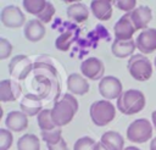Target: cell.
Wrapping results in <instances>:
<instances>
[{"instance_id": "6da1fadb", "label": "cell", "mask_w": 156, "mask_h": 150, "mask_svg": "<svg viewBox=\"0 0 156 150\" xmlns=\"http://www.w3.org/2000/svg\"><path fill=\"white\" fill-rule=\"evenodd\" d=\"M79 109L78 100L69 93H66L61 99L56 100L51 109V117L56 127H63L68 124Z\"/></svg>"}, {"instance_id": "7a4b0ae2", "label": "cell", "mask_w": 156, "mask_h": 150, "mask_svg": "<svg viewBox=\"0 0 156 150\" xmlns=\"http://www.w3.org/2000/svg\"><path fill=\"white\" fill-rule=\"evenodd\" d=\"M146 99L143 91L138 89H128L117 99V110L123 115H135L144 110Z\"/></svg>"}, {"instance_id": "3957f363", "label": "cell", "mask_w": 156, "mask_h": 150, "mask_svg": "<svg viewBox=\"0 0 156 150\" xmlns=\"http://www.w3.org/2000/svg\"><path fill=\"white\" fill-rule=\"evenodd\" d=\"M89 115L95 126L104 127L115 120L116 107L108 100H98L90 105Z\"/></svg>"}, {"instance_id": "277c9868", "label": "cell", "mask_w": 156, "mask_h": 150, "mask_svg": "<svg viewBox=\"0 0 156 150\" xmlns=\"http://www.w3.org/2000/svg\"><path fill=\"white\" fill-rule=\"evenodd\" d=\"M127 68L130 76L139 82L147 80L152 74L151 61L143 54H135L130 56L127 62Z\"/></svg>"}, {"instance_id": "5b68a950", "label": "cell", "mask_w": 156, "mask_h": 150, "mask_svg": "<svg viewBox=\"0 0 156 150\" xmlns=\"http://www.w3.org/2000/svg\"><path fill=\"white\" fill-rule=\"evenodd\" d=\"M152 124L146 118L134 120L127 128V139L132 143L141 144L151 139Z\"/></svg>"}, {"instance_id": "8992f818", "label": "cell", "mask_w": 156, "mask_h": 150, "mask_svg": "<svg viewBox=\"0 0 156 150\" xmlns=\"http://www.w3.org/2000/svg\"><path fill=\"white\" fill-rule=\"evenodd\" d=\"M32 71L33 63L27 55H16L9 63V73L17 80H24Z\"/></svg>"}, {"instance_id": "52a82bcc", "label": "cell", "mask_w": 156, "mask_h": 150, "mask_svg": "<svg viewBox=\"0 0 156 150\" xmlns=\"http://www.w3.org/2000/svg\"><path fill=\"white\" fill-rule=\"evenodd\" d=\"M0 20L7 28H20L26 24V16L16 5H7L1 10Z\"/></svg>"}, {"instance_id": "ba28073f", "label": "cell", "mask_w": 156, "mask_h": 150, "mask_svg": "<svg viewBox=\"0 0 156 150\" xmlns=\"http://www.w3.org/2000/svg\"><path fill=\"white\" fill-rule=\"evenodd\" d=\"M99 93L101 94L102 98H105L108 101L113 99H118L123 93L122 83L115 76H106L99 82Z\"/></svg>"}, {"instance_id": "9c48e42d", "label": "cell", "mask_w": 156, "mask_h": 150, "mask_svg": "<svg viewBox=\"0 0 156 150\" xmlns=\"http://www.w3.org/2000/svg\"><path fill=\"white\" fill-rule=\"evenodd\" d=\"M82 74L90 80H101L105 73V65L98 57H88L80 63Z\"/></svg>"}, {"instance_id": "30bf717a", "label": "cell", "mask_w": 156, "mask_h": 150, "mask_svg": "<svg viewBox=\"0 0 156 150\" xmlns=\"http://www.w3.org/2000/svg\"><path fill=\"white\" fill-rule=\"evenodd\" d=\"M113 32H115V37L116 40H130L134 32H136L132 18H130V12L124 13L113 26Z\"/></svg>"}, {"instance_id": "8fae6325", "label": "cell", "mask_w": 156, "mask_h": 150, "mask_svg": "<svg viewBox=\"0 0 156 150\" xmlns=\"http://www.w3.org/2000/svg\"><path fill=\"white\" fill-rule=\"evenodd\" d=\"M136 49L143 55L151 54L156 50V28H146L139 33L135 40Z\"/></svg>"}, {"instance_id": "7c38bea8", "label": "cell", "mask_w": 156, "mask_h": 150, "mask_svg": "<svg viewBox=\"0 0 156 150\" xmlns=\"http://www.w3.org/2000/svg\"><path fill=\"white\" fill-rule=\"evenodd\" d=\"M22 93V87L17 80L2 79L0 82V100L2 102L16 101Z\"/></svg>"}, {"instance_id": "4fadbf2b", "label": "cell", "mask_w": 156, "mask_h": 150, "mask_svg": "<svg viewBox=\"0 0 156 150\" xmlns=\"http://www.w3.org/2000/svg\"><path fill=\"white\" fill-rule=\"evenodd\" d=\"M21 111L27 116H38L43 110V101L37 94H26L20 102Z\"/></svg>"}, {"instance_id": "5bb4252c", "label": "cell", "mask_w": 156, "mask_h": 150, "mask_svg": "<svg viewBox=\"0 0 156 150\" xmlns=\"http://www.w3.org/2000/svg\"><path fill=\"white\" fill-rule=\"evenodd\" d=\"M130 18H132V22L136 30H139V29L144 30L147 28V24L152 20V11L149 6L140 5L130 12Z\"/></svg>"}, {"instance_id": "9a60e30c", "label": "cell", "mask_w": 156, "mask_h": 150, "mask_svg": "<svg viewBox=\"0 0 156 150\" xmlns=\"http://www.w3.org/2000/svg\"><path fill=\"white\" fill-rule=\"evenodd\" d=\"M5 126L11 132H23L28 127V116L22 111H10L5 117Z\"/></svg>"}, {"instance_id": "2e32d148", "label": "cell", "mask_w": 156, "mask_h": 150, "mask_svg": "<svg viewBox=\"0 0 156 150\" xmlns=\"http://www.w3.org/2000/svg\"><path fill=\"white\" fill-rule=\"evenodd\" d=\"M24 37L28 41L32 43H37L39 40H41L45 35V26L43 22H40L38 18L30 20L24 24V29H23Z\"/></svg>"}, {"instance_id": "e0dca14e", "label": "cell", "mask_w": 156, "mask_h": 150, "mask_svg": "<svg viewBox=\"0 0 156 150\" xmlns=\"http://www.w3.org/2000/svg\"><path fill=\"white\" fill-rule=\"evenodd\" d=\"M90 85L88 80L80 76L79 73H71L67 78V90L69 94L74 95H84L89 91Z\"/></svg>"}, {"instance_id": "ac0fdd59", "label": "cell", "mask_w": 156, "mask_h": 150, "mask_svg": "<svg viewBox=\"0 0 156 150\" xmlns=\"http://www.w3.org/2000/svg\"><path fill=\"white\" fill-rule=\"evenodd\" d=\"M111 2L110 0H93L90 2V11L99 21H107L112 16Z\"/></svg>"}, {"instance_id": "d6986e66", "label": "cell", "mask_w": 156, "mask_h": 150, "mask_svg": "<svg viewBox=\"0 0 156 150\" xmlns=\"http://www.w3.org/2000/svg\"><path fill=\"white\" fill-rule=\"evenodd\" d=\"M136 48L135 40H115L111 45V51L113 56L118 59H126L127 56H133V52Z\"/></svg>"}, {"instance_id": "ffe728a7", "label": "cell", "mask_w": 156, "mask_h": 150, "mask_svg": "<svg viewBox=\"0 0 156 150\" xmlns=\"http://www.w3.org/2000/svg\"><path fill=\"white\" fill-rule=\"evenodd\" d=\"M100 141L108 150H123L124 149V139H123V137L119 133L115 132V130L105 132L101 135Z\"/></svg>"}, {"instance_id": "44dd1931", "label": "cell", "mask_w": 156, "mask_h": 150, "mask_svg": "<svg viewBox=\"0 0 156 150\" xmlns=\"http://www.w3.org/2000/svg\"><path fill=\"white\" fill-rule=\"evenodd\" d=\"M67 16L69 20L77 22V23H83L88 20L89 17V10L88 7L83 4V2H74V4H71L68 7H67Z\"/></svg>"}, {"instance_id": "7402d4cb", "label": "cell", "mask_w": 156, "mask_h": 150, "mask_svg": "<svg viewBox=\"0 0 156 150\" xmlns=\"http://www.w3.org/2000/svg\"><path fill=\"white\" fill-rule=\"evenodd\" d=\"M33 71L35 76H45L51 78H57L56 67L50 62V60H38L33 63Z\"/></svg>"}, {"instance_id": "603a6c76", "label": "cell", "mask_w": 156, "mask_h": 150, "mask_svg": "<svg viewBox=\"0 0 156 150\" xmlns=\"http://www.w3.org/2000/svg\"><path fill=\"white\" fill-rule=\"evenodd\" d=\"M77 32L78 30L76 29H68V30L62 32L55 40V48L60 51H67L69 46L72 45V43L76 40Z\"/></svg>"}, {"instance_id": "cb8c5ba5", "label": "cell", "mask_w": 156, "mask_h": 150, "mask_svg": "<svg viewBox=\"0 0 156 150\" xmlns=\"http://www.w3.org/2000/svg\"><path fill=\"white\" fill-rule=\"evenodd\" d=\"M17 150H40V139L35 134H24L17 140Z\"/></svg>"}, {"instance_id": "d4e9b609", "label": "cell", "mask_w": 156, "mask_h": 150, "mask_svg": "<svg viewBox=\"0 0 156 150\" xmlns=\"http://www.w3.org/2000/svg\"><path fill=\"white\" fill-rule=\"evenodd\" d=\"M37 122L39 128L41 129V132H49L56 128V124L52 121L51 117V110L49 109H43L41 112L37 116Z\"/></svg>"}, {"instance_id": "484cf974", "label": "cell", "mask_w": 156, "mask_h": 150, "mask_svg": "<svg viewBox=\"0 0 156 150\" xmlns=\"http://www.w3.org/2000/svg\"><path fill=\"white\" fill-rule=\"evenodd\" d=\"M49 1L46 0H23L22 1V5H23V9L30 13V15H34V16H39L44 9L46 7Z\"/></svg>"}, {"instance_id": "4316f807", "label": "cell", "mask_w": 156, "mask_h": 150, "mask_svg": "<svg viewBox=\"0 0 156 150\" xmlns=\"http://www.w3.org/2000/svg\"><path fill=\"white\" fill-rule=\"evenodd\" d=\"M41 139L45 141L46 145H55L62 139V129L60 127H56L52 130L49 132H41Z\"/></svg>"}, {"instance_id": "83f0119b", "label": "cell", "mask_w": 156, "mask_h": 150, "mask_svg": "<svg viewBox=\"0 0 156 150\" xmlns=\"http://www.w3.org/2000/svg\"><path fill=\"white\" fill-rule=\"evenodd\" d=\"M96 141L90 137H82L76 140L73 145V150H95Z\"/></svg>"}, {"instance_id": "f1b7e54d", "label": "cell", "mask_w": 156, "mask_h": 150, "mask_svg": "<svg viewBox=\"0 0 156 150\" xmlns=\"http://www.w3.org/2000/svg\"><path fill=\"white\" fill-rule=\"evenodd\" d=\"M13 143V135L11 130L1 128L0 129V150H9Z\"/></svg>"}, {"instance_id": "f546056e", "label": "cell", "mask_w": 156, "mask_h": 150, "mask_svg": "<svg viewBox=\"0 0 156 150\" xmlns=\"http://www.w3.org/2000/svg\"><path fill=\"white\" fill-rule=\"evenodd\" d=\"M115 4V6L122 11H124L126 13L127 12H132L133 10H135L138 6H136V1L135 0H116V1H112Z\"/></svg>"}, {"instance_id": "4dcf8cb0", "label": "cell", "mask_w": 156, "mask_h": 150, "mask_svg": "<svg viewBox=\"0 0 156 150\" xmlns=\"http://www.w3.org/2000/svg\"><path fill=\"white\" fill-rule=\"evenodd\" d=\"M54 15H55V6H54L51 2H48V5H46V7L44 9V11H43L37 18H38L40 22H43V23H49V22L52 20Z\"/></svg>"}, {"instance_id": "1f68e13d", "label": "cell", "mask_w": 156, "mask_h": 150, "mask_svg": "<svg viewBox=\"0 0 156 150\" xmlns=\"http://www.w3.org/2000/svg\"><path fill=\"white\" fill-rule=\"evenodd\" d=\"M12 52V44L6 38H0V60L7 59Z\"/></svg>"}, {"instance_id": "d6a6232c", "label": "cell", "mask_w": 156, "mask_h": 150, "mask_svg": "<svg viewBox=\"0 0 156 150\" xmlns=\"http://www.w3.org/2000/svg\"><path fill=\"white\" fill-rule=\"evenodd\" d=\"M48 150H69L68 146H67V143L65 141V139L62 138L57 144L55 145H46Z\"/></svg>"}, {"instance_id": "836d02e7", "label": "cell", "mask_w": 156, "mask_h": 150, "mask_svg": "<svg viewBox=\"0 0 156 150\" xmlns=\"http://www.w3.org/2000/svg\"><path fill=\"white\" fill-rule=\"evenodd\" d=\"M95 150H108L101 141H98L96 143V145H95Z\"/></svg>"}, {"instance_id": "e575fe53", "label": "cell", "mask_w": 156, "mask_h": 150, "mask_svg": "<svg viewBox=\"0 0 156 150\" xmlns=\"http://www.w3.org/2000/svg\"><path fill=\"white\" fill-rule=\"evenodd\" d=\"M151 120H152V126H154V128L156 129V110L151 113Z\"/></svg>"}, {"instance_id": "d590c367", "label": "cell", "mask_w": 156, "mask_h": 150, "mask_svg": "<svg viewBox=\"0 0 156 150\" xmlns=\"http://www.w3.org/2000/svg\"><path fill=\"white\" fill-rule=\"evenodd\" d=\"M150 150H156V137L154 139H151V143H150Z\"/></svg>"}, {"instance_id": "8d00e7d4", "label": "cell", "mask_w": 156, "mask_h": 150, "mask_svg": "<svg viewBox=\"0 0 156 150\" xmlns=\"http://www.w3.org/2000/svg\"><path fill=\"white\" fill-rule=\"evenodd\" d=\"M123 150H140V149L136 148V146H133V145H132V146H127V148H124Z\"/></svg>"}, {"instance_id": "74e56055", "label": "cell", "mask_w": 156, "mask_h": 150, "mask_svg": "<svg viewBox=\"0 0 156 150\" xmlns=\"http://www.w3.org/2000/svg\"><path fill=\"white\" fill-rule=\"evenodd\" d=\"M154 65H155V68H156V57H155V60H154Z\"/></svg>"}]
</instances>
